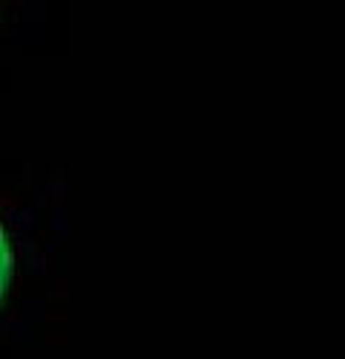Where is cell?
I'll list each match as a JSON object with an SVG mask.
<instances>
[{"label": "cell", "mask_w": 345, "mask_h": 359, "mask_svg": "<svg viewBox=\"0 0 345 359\" xmlns=\"http://www.w3.org/2000/svg\"><path fill=\"white\" fill-rule=\"evenodd\" d=\"M12 279H15V250H12V242H9V233H6L4 222H0V305L6 302Z\"/></svg>", "instance_id": "obj_1"}]
</instances>
